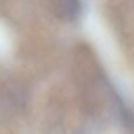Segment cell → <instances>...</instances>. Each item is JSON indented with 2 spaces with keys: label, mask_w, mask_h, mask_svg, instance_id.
<instances>
[{
  "label": "cell",
  "mask_w": 134,
  "mask_h": 134,
  "mask_svg": "<svg viewBox=\"0 0 134 134\" xmlns=\"http://www.w3.org/2000/svg\"><path fill=\"white\" fill-rule=\"evenodd\" d=\"M59 14L66 20H75L81 11L80 0H57Z\"/></svg>",
  "instance_id": "1"
}]
</instances>
